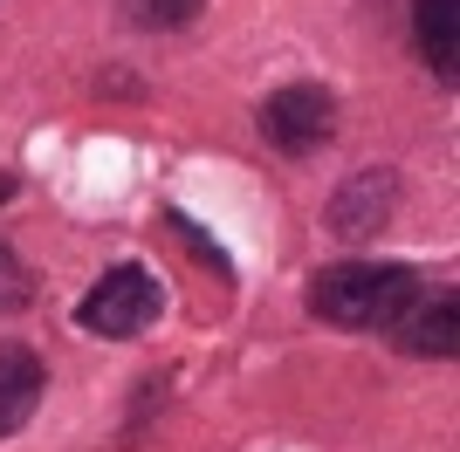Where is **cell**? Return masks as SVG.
Listing matches in <instances>:
<instances>
[{"label": "cell", "mask_w": 460, "mask_h": 452, "mask_svg": "<svg viewBox=\"0 0 460 452\" xmlns=\"http://www.w3.org/2000/svg\"><path fill=\"white\" fill-rule=\"evenodd\" d=\"M412 301H420V274L399 261H344L309 282V316L337 329H392Z\"/></svg>", "instance_id": "obj_1"}, {"label": "cell", "mask_w": 460, "mask_h": 452, "mask_svg": "<svg viewBox=\"0 0 460 452\" xmlns=\"http://www.w3.org/2000/svg\"><path fill=\"white\" fill-rule=\"evenodd\" d=\"M158 309H165L158 274H152V267H137V261H117L111 274L76 301V329L111 336V343H131V336H145V329L158 322Z\"/></svg>", "instance_id": "obj_2"}, {"label": "cell", "mask_w": 460, "mask_h": 452, "mask_svg": "<svg viewBox=\"0 0 460 452\" xmlns=\"http://www.w3.org/2000/svg\"><path fill=\"white\" fill-rule=\"evenodd\" d=\"M261 137H269L282 158H309L316 144H330V131H337V96L323 90V83H288V90H275L269 103H261Z\"/></svg>", "instance_id": "obj_3"}, {"label": "cell", "mask_w": 460, "mask_h": 452, "mask_svg": "<svg viewBox=\"0 0 460 452\" xmlns=\"http://www.w3.org/2000/svg\"><path fill=\"white\" fill-rule=\"evenodd\" d=\"M385 336L399 343V350H412V357H454L460 350V301L454 295H433V301H412Z\"/></svg>", "instance_id": "obj_4"}, {"label": "cell", "mask_w": 460, "mask_h": 452, "mask_svg": "<svg viewBox=\"0 0 460 452\" xmlns=\"http://www.w3.org/2000/svg\"><path fill=\"white\" fill-rule=\"evenodd\" d=\"M41 391H49V370L28 343H0V439H14L28 418H35Z\"/></svg>", "instance_id": "obj_5"}, {"label": "cell", "mask_w": 460, "mask_h": 452, "mask_svg": "<svg viewBox=\"0 0 460 452\" xmlns=\"http://www.w3.org/2000/svg\"><path fill=\"white\" fill-rule=\"evenodd\" d=\"M385 213H392V171H358L337 199H330V233L337 240H371L385 226Z\"/></svg>", "instance_id": "obj_6"}, {"label": "cell", "mask_w": 460, "mask_h": 452, "mask_svg": "<svg viewBox=\"0 0 460 452\" xmlns=\"http://www.w3.org/2000/svg\"><path fill=\"white\" fill-rule=\"evenodd\" d=\"M412 28H420V56L433 62V75L454 83V0H412Z\"/></svg>", "instance_id": "obj_7"}, {"label": "cell", "mask_w": 460, "mask_h": 452, "mask_svg": "<svg viewBox=\"0 0 460 452\" xmlns=\"http://www.w3.org/2000/svg\"><path fill=\"white\" fill-rule=\"evenodd\" d=\"M117 7H124V21H131V28H152V35H172V28L199 21V7H207V0H117Z\"/></svg>", "instance_id": "obj_8"}, {"label": "cell", "mask_w": 460, "mask_h": 452, "mask_svg": "<svg viewBox=\"0 0 460 452\" xmlns=\"http://www.w3.org/2000/svg\"><path fill=\"white\" fill-rule=\"evenodd\" d=\"M28 295H35V282H28L21 254H14V247H0V316H14Z\"/></svg>", "instance_id": "obj_9"}]
</instances>
